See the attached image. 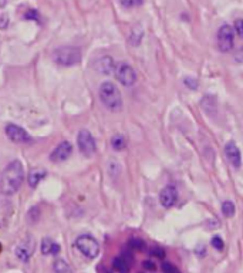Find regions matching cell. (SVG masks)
I'll list each match as a JSON object with an SVG mask.
<instances>
[{"instance_id":"19","label":"cell","mask_w":243,"mask_h":273,"mask_svg":"<svg viewBox=\"0 0 243 273\" xmlns=\"http://www.w3.org/2000/svg\"><path fill=\"white\" fill-rule=\"evenodd\" d=\"M222 213L226 218H231L235 215V205L231 201H225L222 204Z\"/></svg>"},{"instance_id":"24","label":"cell","mask_w":243,"mask_h":273,"mask_svg":"<svg viewBox=\"0 0 243 273\" xmlns=\"http://www.w3.org/2000/svg\"><path fill=\"white\" fill-rule=\"evenodd\" d=\"M129 246L131 248H134V249H144V242L141 241V239H132V241L129 242Z\"/></svg>"},{"instance_id":"1","label":"cell","mask_w":243,"mask_h":273,"mask_svg":"<svg viewBox=\"0 0 243 273\" xmlns=\"http://www.w3.org/2000/svg\"><path fill=\"white\" fill-rule=\"evenodd\" d=\"M23 179H24V167L21 161L19 159L11 161L0 175V192L7 197L14 195L20 189Z\"/></svg>"},{"instance_id":"31","label":"cell","mask_w":243,"mask_h":273,"mask_svg":"<svg viewBox=\"0 0 243 273\" xmlns=\"http://www.w3.org/2000/svg\"><path fill=\"white\" fill-rule=\"evenodd\" d=\"M6 4H7V0H0V9L6 7Z\"/></svg>"},{"instance_id":"16","label":"cell","mask_w":243,"mask_h":273,"mask_svg":"<svg viewBox=\"0 0 243 273\" xmlns=\"http://www.w3.org/2000/svg\"><path fill=\"white\" fill-rule=\"evenodd\" d=\"M113 266L120 273H128V271H129V263H128V261L124 256H117V258H114Z\"/></svg>"},{"instance_id":"17","label":"cell","mask_w":243,"mask_h":273,"mask_svg":"<svg viewBox=\"0 0 243 273\" xmlns=\"http://www.w3.org/2000/svg\"><path fill=\"white\" fill-rule=\"evenodd\" d=\"M54 273H73L70 265L65 262L64 259H56L53 263Z\"/></svg>"},{"instance_id":"5","label":"cell","mask_w":243,"mask_h":273,"mask_svg":"<svg viewBox=\"0 0 243 273\" xmlns=\"http://www.w3.org/2000/svg\"><path fill=\"white\" fill-rule=\"evenodd\" d=\"M77 145L84 157L90 158L97 152V144L93 134L88 130H81L77 136Z\"/></svg>"},{"instance_id":"25","label":"cell","mask_w":243,"mask_h":273,"mask_svg":"<svg viewBox=\"0 0 243 273\" xmlns=\"http://www.w3.org/2000/svg\"><path fill=\"white\" fill-rule=\"evenodd\" d=\"M185 85L189 87L190 90H196L198 88V81L195 78H185Z\"/></svg>"},{"instance_id":"9","label":"cell","mask_w":243,"mask_h":273,"mask_svg":"<svg viewBox=\"0 0 243 273\" xmlns=\"http://www.w3.org/2000/svg\"><path fill=\"white\" fill-rule=\"evenodd\" d=\"M6 136H7V138L10 141L16 142V144H26V142L32 141V138L27 134V131L23 130L17 124H9V126L6 127Z\"/></svg>"},{"instance_id":"18","label":"cell","mask_w":243,"mask_h":273,"mask_svg":"<svg viewBox=\"0 0 243 273\" xmlns=\"http://www.w3.org/2000/svg\"><path fill=\"white\" fill-rule=\"evenodd\" d=\"M127 145V141H125V136H120V134H117L111 138V147L113 149H116V151H122L124 148Z\"/></svg>"},{"instance_id":"14","label":"cell","mask_w":243,"mask_h":273,"mask_svg":"<svg viewBox=\"0 0 243 273\" xmlns=\"http://www.w3.org/2000/svg\"><path fill=\"white\" fill-rule=\"evenodd\" d=\"M46 175H47V171L43 168H33L30 172H29V175H27V182H29V185L32 187V188H36L39 184H40V181L43 178H46Z\"/></svg>"},{"instance_id":"12","label":"cell","mask_w":243,"mask_h":273,"mask_svg":"<svg viewBox=\"0 0 243 273\" xmlns=\"http://www.w3.org/2000/svg\"><path fill=\"white\" fill-rule=\"evenodd\" d=\"M177 197H178V192H177V188L174 185H167L165 188L161 191L159 194V202L164 208H171L174 206L175 201H177Z\"/></svg>"},{"instance_id":"15","label":"cell","mask_w":243,"mask_h":273,"mask_svg":"<svg viewBox=\"0 0 243 273\" xmlns=\"http://www.w3.org/2000/svg\"><path fill=\"white\" fill-rule=\"evenodd\" d=\"M60 252V245L56 243L49 238H44L42 241V253L43 255H57Z\"/></svg>"},{"instance_id":"2","label":"cell","mask_w":243,"mask_h":273,"mask_svg":"<svg viewBox=\"0 0 243 273\" xmlns=\"http://www.w3.org/2000/svg\"><path fill=\"white\" fill-rule=\"evenodd\" d=\"M98 95H100V100L107 110L116 113L122 108V97H121L118 87L114 83H111V81L103 83L98 88Z\"/></svg>"},{"instance_id":"21","label":"cell","mask_w":243,"mask_h":273,"mask_svg":"<svg viewBox=\"0 0 243 273\" xmlns=\"http://www.w3.org/2000/svg\"><path fill=\"white\" fill-rule=\"evenodd\" d=\"M211 245L213 246V248H215V249H218V251H222L223 246H225L221 236H213V238H212V241H211Z\"/></svg>"},{"instance_id":"10","label":"cell","mask_w":243,"mask_h":273,"mask_svg":"<svg viewBox=\"0 0 243 273\" xmlns=\"http://www.w3.org/2000/svg\"><path fill=\"white\" fill-rule=\"evenodd\" d=\"M73 144L70 141H63L61 144H59L54 148L53 152L50 154V161L52 162H64L73 154Z\"/></svg>"},{"instance_id":"26","label":"cell","mask_w":243,"mask_h":273,"mask_svg":"<svg viewBox=\"0 0 243 273\" xmlns=\"http://www.w3.org/2000/svg\"><path fill=\"white\" fill-rule=\"evenodd\" d=\"M24 17H26V19H30V20L40 21V19H39V13H37V11H33V10L27 11Z\"/></svg>"},{"instance_id":"20","label":"cell","mask_w":243,"mask_h":273,"mask_svg":"<svg viewBox=\"0 0 243 273\" xmlns=\"http://www.w3.org/2000/svg\"><path fill=\"white\" fill-rule=\"evenodd\" d=\"M118 1H120V4H121L122 7L132 9V7H138V6H141L144 0H118Z\"/></svg>"},{"instance_id":"8","label":"cell","mask_w":243,"mask_h":273,"mask_svg":"<svg viewBox=\"0 0 243 273\" xmlns=\"http://www.w3.org/2000/svg\"><path fill=\"white\" fill-rule=\"evenodd\" d=\"M34 248H36V243L32 236H26L23 241L19 243V246L16 248V256L19 258V261L21 262H29L30 258H32L33 252H34Z\"/></svg>"},{"instance_id":"27","label":"cell","mask_w":243,"mask_h":273,"mask_svg":"<svg viewBox=\"0 0 243 273\" xmlns=\"http://www.w3.org/2000/svg\"><path fill=\"white\" fill-rule=\"evenodd\" d=\"M7 24H9V19L6 14H1L0 16V29H7Z\"/></svg>"},{"instance_id":"23","label":"cell","mask_w":243,"mask_h":273,"mask_svg":"<svg viewBox=\"0 0 243 273\" xmlns=\"http://www.w3.org/2000/svg\"><path fill=\"white\" fill-rule=\"evenodd\" d=\"M235 32L238 33V36H243V20L242 19H238L235 21Z\"/></svg>"},{"instance_id":"6","label":"cell","mask_w":243,"mask_h":273,"mask_svg":"<svg viewBox=\"0 0 243 273\" xmlns=\"http://www.w3.org/2000/svg\"><path fill=\"white\" fill-rule=\"evenodd\" d=\"M117 80L125 87H131L137 83V73L135 70L127 63H120L116 67Z\"/></svg>"},{"instance_id":"13","label":"cell","mask_w":243,"mask_h":273,"mask_svg":"<svg viewBox=\"0 0 243 273\" xmlns=\"http://www.w3.org/2000/svg\"><path fill=\"white\" fill-rule=\"evenodd\" d=\"M225 154H226L228 161L232 164L235 168H239L241 167V164H242L241 151H239V148H238V145L233 141L226 142V145H225Z\"/></svg>"},{"instance_id":"30","label":"cell","mask_w":243,"mask_h":273,"mask_svg":"<svg viewBox=\"0 0 243 273\" xmlns=\"http://www.w3.org/2000/svg\"><path fill=\"white\" fill-rule=\"evenodd\" d=\"M151 253H152V255H155V256H158V258H161V259H162V258L165 256V252H164L162 249H159V248H155V249H152V251H151Z\"/></svg>"},{"instance_id":"29","label":"cell","mask_w":243,"mask_h":273,"mask_svg":"<svg viewBox=\"0 0 243 273\" xmlns=\"http://www.w3.org/2000/svg\"><path fill=\"white\" fill-rule=\"evenodd\" d=\"M144 268L148 269V271H155V269H157L155 263L152 262V261H145V262H144Z\"/></svg>"},{"instance_id":"3","label":"cell","mask_w":243,"mask_h":273,"mask_svg":"<svg viewBox=\"0 0 243 273\" xmlns=\"http://www.w3.org/2000/svg\"><path fill=\"white\" fill-rule=\"evenodd\" d=\"M53 60L54 63L63 67H70V66H75L81 62V52L78 47H68V46H63L59 47L57 50L53 52Z\"/></svg>"},{"instance_id":"4","label":"cell","mask_w":243,"mask_h":273,"mask_svg":"<svg viewBox=\"0 0 243 273\" xmlns=\"http://www.w3.org/2000/svg\"><path fill=\"white\" fill-rule=\"evenodd\" d=\"M75 246L81 255H84L87 259H95L100 255V245L90 235H80L75 239Z\"/></svg>"},{"instance_id":"7","label":"cell","mask_w":243,"mask_h":273,"mask_svg":"<svg viewBox=\"0 0 243 273\" xmlns=\"http://www.w3.org/2000/svg\"><path fill=\"white\" fill-rule=\"evenodd\" d=\"M218 46L223 53L231 52L233 49V29L229 24H223L218 32Z\"/></svg>"},{"instance_id":"11","label":"cell","mask_w":243,"mask_h":273,"mask_svg":"<svg viewBox=\"0 0 243 273\" xmlns=\"http://www.w3.org/2000/svg\"><path fill=\"white\" fill-rule=\"evenodd\" d=\"M116 63L114 59L111 56H103L100 59H97L94 62V70L97 73L110 75V74L116 73Z\"/></svg>"},{"instance_id":"28","label":"cell","mask_w":243,"mask_h":273,"mask_svg":"<svg viewBox=\"0 0 243 273\" xmlns=\"http://www.w3.org/2000/svg\"><path fill=\"white\" fill-rule=\"evenodd\" d=\"M235 60H236L238 63H242L243 62V46L236 52V54H235Z\"/></svg>"},{"instance_id":"22","label":"cell","mask_w":243,"mask_h":273,"mask_svg":"<svg viewBox=\"0 0 243 273\" xmlns=\"http://www.w3.org/2000/svg\"><path fill=\"white\" fill-rule=\"evenodd\" d=\"M162 269H164V272L165 273H180V271H178L172 263L169 262L162 263Z\"/></svg>"}]
</instances>
